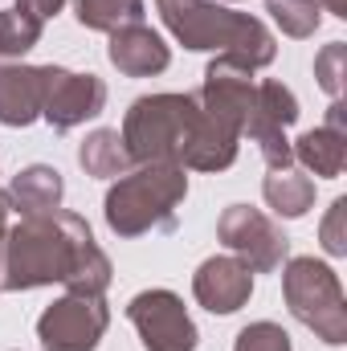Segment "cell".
I'll return each mask as SVG.
<instances>
[{
  "instance_id": "cell-23",
  "label": "cell",
  "mask_w": 347,
  "mask_h": 351,
  "mask_svg": "<svg viewBox=\"0 0 347 351\" xmlns=\"http://www.w3.org/2000/svg\"><path fill=\"white\" fill-rule=\"evenodd\" d=\"M233 351H294V348H290V335H286L278 323L261 319V323L241 327V335H237Z\"/></svg>"
},
{
  "instance_id": "cell-27",
  "label": "cell",
  "mask_w": 347,
  "mask_h": 351,
  "mask_svg": "<svg viewBox=\"0 0 347 351\" xmlns=\"http://www.w3.org/2000/svg\"><path fill=\"white\" fill-rule=\"evenodd\" d=\"M327 4V12H335V16H347V0H319V8Z\"/></svg>"
},
{
  "instance_id": "cell-10",
  "label": "cell",
  "mask_w": 347,
  "mask_h": 351,
  "mask_svg": "<svg viewBox=\"0 0 347 351\" xmlns=\"http://www.w3.org/2000/svg\"><path fill=\"white\" fill-rule=\"evenodd\" d=\"M254 90H258L254 70H250L246 62L221 53V58H213L208 70H204L200 106H204L208 119H217V123H225L229 131L241 135V127H246V119H250V106H254Z\"/></svg>"
},
{
  "instance_id": "cell-14",
  "label": "cell",
  "mask_w": 347,
  "mask_h": 351,
  "mask_svg": "<svg viewBox=\"0 0 347 351\" xmlns=\"http://www.w3.org/2000/svg\"><path fill=\"white\" fill-rule=\"evenodd\" d=\"M110 66L127 78H152V74H164L168 62H172V49L164 45V37L147 25H127V29H115L110 33Z\"/></svg>"
},
{
  "instance_id": "cell-22",
  "label": "cell",
  "mask_w": 347,
  "mask_h": 351,
  "mask_svg": "<svg viewBox=\"0 0 347 351\" xmlns=\"http://www.w3.org/2000/svg\"><path fill=\"white\" fill-rule=\"evenodd\" d=\"M344 62H347V45L344 41H331V45H323L319 49V58H315V78H319V86L327 90L331 98H344Z\"/></svg>"
},
{
  "instance_id": "cell-4",
  "label": "cell",
  "mask_w": 347,
  "mask_h": 351,
  "mask_svg": "<svg viewBox=\"0 0 347 351\" xmlns=\"http://www.w3.org/2000/svg\"><path fill=\"white\" fill-rule=\"evenodd\" d=\"M184 196H188V172L180 164H139L135 172H123L110 184L102 213L119 237L172 233Z\"/></svg>"
},
{
  "instance_id": "cell-9",
  "label": "cell",
  "mask_w": 347,
  "mask_h": 351,
  "mask_svg": "<svg viewBox=\"0 0 347 351\" xmlns=\"http://www.w3.org/2000/svg\"><path fill=\"white\" fill-rule=\"evenodd\" d=\"M298 119V98L294 90L265 78L254 90V106H250V119L241 127V135H250L261 147L265 164L270 168H290L294 164V152H290V139H286V127Z\"/></svg>"
},
{
  "instance_id": "cell-3",
  "label": "cell",
  "mask_w": 347,
  "mask_h": 351,
  "mask_svg": "<svg viewBox=\"0 0 347 351\" xmlns=\"http://www.w3.org/2000/svg\"><path fill=\"white\" fill-rule=\"evenodd\" d=\"M160 16L184 49H221L250 70H261L278 58L274 33L250 12H233L217 0H156Z\"/></svg>"
},
{
  "instance_id": "cell-19",
  "label": "cell",
  "mask_w": 347,
  "mask_h": 351,
  "mask_svg": "<svg viewBox=\"0 0 347 351\" xmlns=\"http://www.w3.org/2000/svg\"><path fill=\"white\" fill-rule=\"evenodd\" d=\"M74 16L90 33H115L127 25H143V0H74Z\"/></svg>"
},
{
  "instance_id": "cell-13",
  "label": "cell",
  "mask_w": 347,
  "mask_h": 351,
  "mask_svg": "<svg viewBox=\"0 0 347 351\" xmlns=\"http://www.w3.org/2000/svg\"><path fill=\"white\" fill-rule=\"evenodd\" d=\"M53 78V66H21L0 62V123L4 127H29L41 119L45 90Z\"/></svg>"
},
{
  "instance_id": "cell-7",
  "label": "cell",
  "mask_w": 347,
  "mask_h": 351,
  "mask_svg": "<svg viewBox=\"0 0 347 351\" xmlns=\"http://www.w3.org/2000/svg\"><path fill=\"white\" fill-rule=\"evenodd\" d=\"M127 319L139 331L143 351H196V323L172 290H143L127 302Z\"/></svg>"
},
{
  "instance_id": "cell-26",
  "label": "cell",
  "mask_w": 347,
  "mask_h": 351,
  "mask_svg": "<svg viewBox=\"0 0 347 351\" xmlns=\"http://www.w3.org/2000/svg\"><path fill=\"white\" fill-rule=\"evenodd\" d=\"M4 233H8V192L0 188V241H4Z\"/></svg>"
},
{
  "instance_id": "cell-20",
  "label": "cell",
  "mask_w": 347,
  "mask_h": 351,
  "mask_svg": "<svg viewBox=\"0 0 347 351\" xmlns=\"http://www.w3.org/2000/svg\"><path fill=\"white\" fill-rule=\"evenodd\" d=\"M265 12L286 37H315V29L323 25L319 0H265Z\"/></svg>"
},
{
  "instance_id": "cell-25",
  "label": "cell",
  "mask_w": 347,
  "mask_h": 351,
  "mask_svg": "<svg viewBox=\"0 0 347 351\" xmlns=\"http://www.w3.org/2000/svg\"><path fill=\"white\" fill-rule=\"evenodd\" d=\"M62 4H66V0H16V12H25L29 21L45 25L49 16H58V12H62Z\"/></svg>"
},
{
  "instance_id": "cell-8",
  "label": "cell",
  "mask_w": 347,
  "mask_h": 351,
  "mask_svg": "<svg viewBox=\"0 0 347 351\" xmlns=\"http://www.w3.org/2000/svg\"><path fill=\"white\" fill-rule=\"evenodd\" d=\"M110 311L102 298L90 294H66L53 306H45V315L37 319V339L45 351H94L98 339L106 335Z\"/></svg>"
},
{
  "instance_id": "cell-24",
  "label": "cell",
  "mask_w": 347,
  "mask_h": 351,
  "mask_svg": "<svg viewBox=\"0 0 347 351\" xmlns=\"http://www.w3.org/2000/svg\"><path fill=\"white\" fill-rule=\"evenodd\" d=\"M319 241L331 258H344L347 254V196H335L323 225H319Z\"/></svg>"
},
{
  "instance_id": "cell-17",
  "label": "cell",
  "mask_w": 347,
  "mask_h": 351,
  "mask_svg": "<svg viewBox=\"0 0 347 351\" xmlns=\"http://www.w3.org/2000/svg\"><path fill=\"white\" fill-rule=\"evenodd\" d=\"M78 164H82V172L86 176L119 180L123 172H131V152H127V143H123L119 131L98 127V131H90L86 139H82V147H78Z\"/></svg>"
},
{
  "instance_id": "cell-5",
  "label": "cell",
  "mask_w": 347,
  "mask_h": 351,
  "mask_svg": "<svg viewBox=\"0 0 347 351\" xmlns=\"http://www.w3.org/2000/svg\"><path fill=\"white\" fill-rule=\"evenodd\" d=\"M282 294H286L290 315L307 331H315V339H323L327 348L347 343V298L339 274L327 262L290 258L282 269Z\"/></svg>"
},
{
  "instance_id": "cell-6",
  "label": "cell",
  "mask_w": 347,
  "mask_h": 351,
  "mask_svg": "<svg viewBox=\"0 0 347 351\" xmlns=\"http://www.w3.org/2000/svg\"><path fill=\"white\" fill-rule=\"evenodd\" d=\"M217 237L254 274H274L290 254V237L261 208H250V204H229L221 213V221H217Z\"/></svg>"
},
{
  "instance_id": "cell-21",
  "label": "cell",
  "mask_w": 347,
  "mask_h": 351,
  "mask_svg": "<svg viewBox=\"0 0 347 351\" xmlns=\"http://www.w3.org/2000/svg\"><path fill=\"white\" fill-rule=\"evenodd\" d=\"M41 33H45V25H37V21H29L25 12H4L0 8V62H12V58H25L37 41H41Z\"/></svg>"
},
{
  "instance_id": "cell-15",
  "label": "cell",
  "mask_w": 347,
  "mask_h": 351,
  "mask_svg": "<svg viewBox=\"0 0 347 351\" xmlns=\"http://www.w3.org/2000/svg\"><path fill=\"white\" fill-rule=\"evenodd\" d=\"M62 196H66V180L49 164H29L8 184V208H16L21 217H49L62 208Z\"/></svg>"
},
{
  "instance_id": "cell-12",
  "label": "cell",
  "mask_w": 347,
  "mask_h": 351,
  "mask_svg": "<svg viewBox=\"0 0 347 351\" xmlns=\"http://www.w3.org/2000/svg\"><path fill=\"white\" fill-rule=\"evenodd\" d=\"M192 294L213 315H233L254 294V269L237 258H208L192 274Z\"/></svg>"
},
{
  "instance_id": "cell-1",
  "label": "cell",
  "mask_w": 347,
  "mask_h": 351,
  "mask_svg": "<svg viewBox=\"0 0 347 351\" xmlns=\"http://www.w3.org/2000/svg\"><path fill=\"white\" fill-rule=\"evenodd\" d=\"M53 282L90 298H102L110 286V258L98 250L86 217L62 208L25 217L0 241V290H37Z\"/></svg>"
},
{
  "instance_id": "cell-2",
  "label": "cell",
  "mask_w": 347,
  "mask_h": 351,
  "mask_svg": "<svg viewBox=\"0 0 347 351\" xmlns=\"http://www.w3.org/2000/svg\"><path fill=\"white\" fill-rule=\"evenodd\" d=\"M131 164H180L184 172H225L241 135L208 119L196 94H143L123 119Z\"/></svg>"
},
{
  "instance_id": "cell-18",
  "label": "cell",
  "mask_w": 347,
  "mask_h": 351,
  "mask_svg": "<svg viewBox=\"0 0 347 351\" xmlns=\"http://www.w3.org/2000/svg\"><path fill=\"white\" fill-rule=\"evenodd\" d=\"M261 192H265V204L278 217H290V221L294 217H307L311 204H315V180L294 172V168H274V172L265 176Z\"/></svg>"
},
{
  "instance_id": "cell-11",
  "label": "cell",
  "mask_w": 347,
  "mask_h": 351,
  "mask_svg": "<svg viewBox=\"0 0 347 351\" xmlns=\"http://www.w3.org/2000/svg\"><path fill=\"white\" fill-rule=\"evenodd\" d=\"M102 106H106V82L98 74H74V70L53 66V78H49V90H45V106H41V119L53 131L82 127L86 119L102 114Z\"/></svg>"
},
{
  "instance_id": "cell-16",
  "label": "cell",
  "mask_w": 347,
  "mask_h": 351,
  "mask_svg": "<svg viewBox=\"0 0 347 351\" xmlns=\"http://www.w3.org/2000/svg\"><path fill=\"white\" fill-rule=\"evenodd\" d=\"M290 152L307 172L323 176V180H335L347 168V135L335 127H315V131L298 135L290 143Z\"/></svg>"
}]
</instances>
